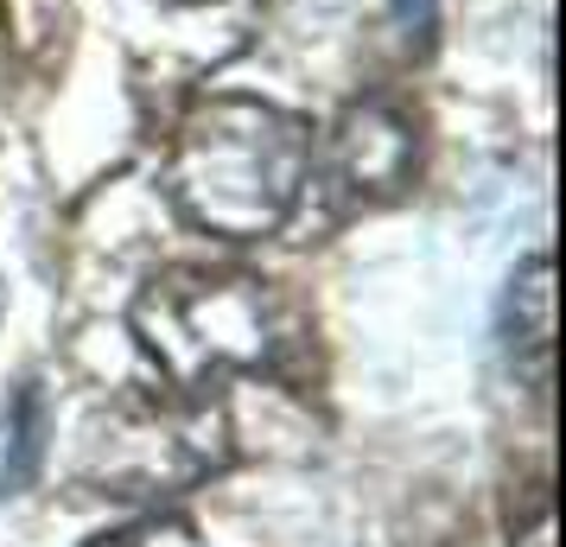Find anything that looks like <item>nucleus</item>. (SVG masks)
I'll use <instances>...</instances> for the list:
<instances>
[{"mask_svg": "<svg viewBox=\"0 0 566 547\" xmlns=\"http://www.w3.org/2000/svg\"><path fill=\"white\" fill-rule=\"evenodd\" d=\"M90 547H205L198 541V528L179 516H140L128 528H115V535H96Z\"/></svg>", "mask_w": 566, "mask_h": 547, "instance_id": "nucleus-6", "label": "nucleus"}, {"mask_svg": "<svg viewBox=\"0 0 566 547\" xmlns=\"http://www.w3.org/2000/svg\"><path fill=\"white\" fill-rule=\"evenodd\" d=\"M312 134L261 96H210L179 122L166 154V198L217 242H261L300 204Z\"/></svg>", "mask_w": 566, "mask_h": 547, "instance_id": "nucleus-1", "label": "nucleus"}, {"mask_svg": "<svg viewBox=\"0 0 566 547\" xmlns=\"http://www.w3.org/2000/svg\"><path fill=\"white\" fill-rule=\"evenodd\" d=\"M413 154H420V140H413V122L401 115L395 103L382 96H369V103H350L337 115L332 128V179L363 198V204H382L395 198L401 185L413 179Z\"/></svg>", "mask_w": 566, "mask_h": 547, "instance_id": "nucleus-3", "label": "nucleus"}, {"mask_svg": "<svg viewBox=\"0 0 566 547\" xmlns=\"http://www.w3.org/2000/svg\"><path fill=\"white\" fill-rule=\"evenodd\" d=\"M134 338L172 389H205L235 369H261L281 350V299L255 274L179 267L134 299Z\"/></svg>", "mask_w": 566, "mask_h": 547, "instance_id": "nucleus-2", "label": "nucleus"}, {"mask_svg": "<svg viewBox=\"0 0 566 547\" xmlns=\"http://www.w3.org/2000/svg\"><path fill=\"white\" fill-rule=\"evenodd\" d=\"M503 325H510L515 350H528L535 364H547V350H554V261H547V255H528L510 274Z\"/></svg>", "mask_w": 566, "mask_h": 547, "instance_id": "nucleus-5", "label": "nucleus"}, {"mask_svg": "<svg viewBox=\"0 0 566 547\" xmlns=\"http://www.w3.org/2000/svg\"><path fill=\"white\" fill-rule=\"evenodd\" d=\"M395 27H401V45H427L433 39V0H395Z\"/></svg>", "mask_w": 566, "mask_h": 547, "instance_id": "nucleus-7", "label": "nucleus"}, {"mask_svg": "<svg viewBox=\"0 0 566 547\" xmlns=\"http://www.w3.org/2000/svg\"><path fill=\"white\" fill-rule=\"evenodd\" d=\"M45 440H52V401L27 376L0 408V496L32 491V477L45 465Z\"/></svg>", "mask_w": 566, "mask_h": 547, "instance_id": "nucleus-4", "label": "nucleus"}]
</instances>
